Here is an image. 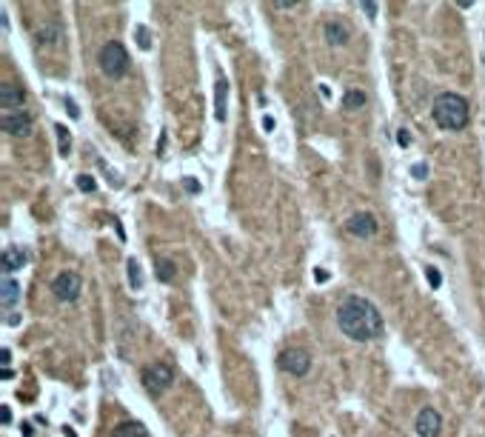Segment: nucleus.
<instances>
[{"label": "nucleus", "mask_w": 485, "mask_h": 437, "mask_svg": "<svg viewBox=\"0 0 485 437\" xmlns=\"http://www.w3.org/2000/svg\"><path fill=\"white\" fill-rule=\"evenodd\" d=\"M337 326H340L343 335L357 340V343L377 340L385 329L380 309L368 297H360V294H348L346 300L337 306Z\"/></svg>", "instance_id": "1"}, {"label": "nucleus", "mask_w": 485, "mask_h": 437, "mask_svg": "<svg viewBox=\"0 0 485 437\" xmlns=\"http://www.w3.org/2000/svg\"><path fill=\"white\" fill-rule=\"evenodd\" d=\"M431 115H434V123L439 129L460 132V129L468 126V100L457 92H442V95L434 97Z\"/></svg>", "instance_id": "2"}, {"label": "nucleus", "mask_w": 485, "mask_h": 437, "mask_svg": "<svg viewBox=\"0 0 485 437\" xmlns=\"http://www.w3.org/2000/svg\"><path fill=\"white\" fill-rule=\"evenodd\" d=\"M97 63H100L106 77L120 80V77L129 74V63H132V60H129V51H126V46H123L120 40H109V43L100 49V54H97Z\"/></svg>", "instance_id": "3"}, {"label": "nucleus", "mask_w": 485, "mask_h": 437, "mask_svg": "<svg viewBox=\"0 0 485 437\" xmlns=\"http://www.w3.org/2000/svg\"><path fill=\"white\" fill-rule=\"evenodd\" d=\"M143 386H146V391H149L151 397H157V394H163L171 383H174V369L168 366V363H151V366H146L143 369Z\"/></svg>", "instance_id": "4"}, {"label": "nucleus", "mask_w": 485, "mask_h": 437, "mask_svg": "<svg viewBox=\"0 0 485 437\" xmlns=\"http://www.w3.org/2000/svg\"><path fill=\"white\" fill-rule=\"evenodd\" d=\"M277 366H280L285 374H291V377H305L308 369H311V354L305 352V349H300V346H291V349L280 352Z\"/></svg>", "instance_id": "5"}, {"label": "nucleus", "mask_w": 485, "mask_h": 437, "mask_svg": "<svg viewBox=\"0 0 485 437\" xmlns=\"http://www.w3.org/2000/svg\"><path fill=\"white\" fill-rule=\"evenodd\" d=\"M80 291H83V280H80V274H74V271H60V274L51 280V294H54L60 303H74L80 297Z\"/></svg>", "instance_id": "6"}, {"label": "nucleus", "mask_w": 485, "mask_h": 437, "mask_svg": "<svg viewBox=\"0 0 485 437\" xmlns=\"http://www.w3.org/2000/svg\"><path fill=\"white\" fill-rule=\"evenodd\" d=\"M0 126H3V132H6V135L26 137V135H32L34 120H32V115H29V112H15V115H3Z\"/></svg>", "instance_id": "7"}, {"label": "nucleus", "mask_w": 485, "mask_h": 437, "mask_svg": "<svg viewBox=\"0 0 485 437\" xmlns=\"http://www.w3.org/2000/svg\"><path fill=\"white\" fill-rule=\"evenodd\" d=\"M414 429H417L419 437H437L439 435V429H442V417H439V412L431 409V406L419 409L417 420H414Z\"/></svg>", "instance_id": "8"}, {"label": "nucleus", "mask_w": 485, "mask_h": 437, "mask_svg": "<svg viewBox=\"0 0 485 437\" xmlns=\"http://www.w3.org/2000/svg\"><path fill=\"white\" fill-rule=\"evenodd\" d=\"M346 229H348V235L363 237V240H366V237H374L377 235V218H374L371 212H357V215L348 218Z\"/></svg>", "instance_id": "9"}, {"label": "nucleus", "mask_w": 485, "mask_h": 437, "mask_svg": "<svg viewBox=\"0 0 485 437\" xmlns=\"http://www.w3.org/2000/svg\"><path fill=\"white\" fill-rule=\"evenodd\" d=\"M23 89L17 83H0V106H3V115H15V112H23Z\"/></svg>", "instance_id": "10"}, {"label": "nucleus", "mask_w": 485, "mask_h": 437, "mask_svg": "<svg viewBox=\"0 0 485 437\" xmlns=\"http://www.w3.org/2000/svg\"><path fill=\"white\" fill-rule=\"evenodd\" d=\"M323 32H325V40H328L331 46H346V43L351 40V34H348V29H346V23L337 20V17L323 26Z\"/></svg>", "instance_id": "11"}, {"label": "nucleus", "mask_w": 485, "mask_h": 437, "mask_svg": "<svg viewBox=\"0 0 485 437\" xmlns=\"http://www.w3.org/2000/svg\"><path fill=\"white\" fill-rule=\"evenodd\" d=\"M23 266H26V252H23V246H6V249H3V271L12 274V271L23 269Z\"/></svg>", "instance_id": "12"}, {"label": "nucleus", "mask_w": 485, "mask_h": 437, "mask_svg": "<svg viewBox=\"0 0 485 437\" xmlns=\"http://www.w3.org/2000/svg\"><path fill=\"white\" fill-rule=\"evenodd\" d=\"M112 437H149V432H146V426H143V423L126 420V423H120V426H115Z\"/></svg>", "instance_id": "13"}, {"label": "nucleus", "mask_w": 485, "mask_h": 437, "mask_svg": "<svg viewBox=\"0 0 485 437\" xmlns=\"http://www.w3.org/2000/svg\"><path fill=\"white\" fill-rule=\"evenodd\" d=\"M154 274H157V280L171 283V280L177 277V266H174V260H168V257H157V260H154Z\"/></svg>", "instance_id": "14"}, {"label": "nucleus", "mask_w": 485, "mask_h": 437, "mask_svg": "<svg viewBox=\"0 0 485 437\" xmlns=\"http://www.w3.org/2000/svg\"><path fill=\"white\" fill-rule=\"evenodd\" d=\"M0 300H3V309H12V306L20 300V286H17V280L3 277V294H0Z\"/></svg>", "instance_id": "15"}, {"label": "nucleus", "mask_w": 485, "mask_h": 437, "mask_svg": "<svg viewBox=\"0 0 485 437\" xmlns=\"http://www.w3.org/2000/svg\"><path fill=\"white\" fill-rule=\"evenodd\" d=\"M366 100H368V97H366V92H363V89H348V92H346V97H343V106H346L348 112H357V109H363V106H366Z\"/></svg>", "instance_id": "16"}, {"label": "nucleus", "mask_w": 485, "mask_h": 437, "mask_svg": "<svg viewBox=\"0 0 485 437\" xmlns=\"http://www.w3.org/2000/svg\"><path fill=\"white\" fill-rule=\"evenodd\" d=\"M226 95H229V83L217 80V97H214V118L223 123L226 120Z\"/></svg>", "instance_id": "17"}, {"label": "nucleus", "mask_w": 485, "mask_h": 437, "mask_svg": "<svg viewBox=\"0 0 485 437\" xmlns=\"http://www.w3.org/2000/svg\"><path fill=\"white\" fill-rule=\"evenodd\" d=\"M126 274H129V286L137 291V289H143V271H140V263L129 257V263H126Z\"/></svg>", "instance_id": "18"}, {"label": "nucleus", "mask_w": 485, "mask_h": 437, "mask_svg": "<svg viewBox=\"0 0 485 437\" xmlns=\"http://www.w3.org/2000/svg\"><path fill=\"white\" fill-rule=\"evenodd\" d=\"M54 135H57V149H60V154H69L71 151V132H69L66 126H54Z\"/></svg>", "instance_id": "19"}, {"label": "nucleus", "mask_w": 485, "mask_h": 437, "mask_svg": "<svg viewBox=\"0 0 485 437\" xmlns=\"http://www.w3.org/2000/svg\"><path fill=\"white\" fill-rule=\"evenodd\" d=\"M77 189L86 192V194H92V192H97V180H94L92 174H80V177H77Z\"/></svg>", "instance_id": "20"}, {"label": "nucleus", "mask_w": 485, "mask_h": 437, "mask_svg": "<svg viewBox=\"0 0 485 437\" xmlns=\"http://www.w3.org/2000/svg\"><path fill=\"white\" fill-rule=\"evenodd\" d=\"M57 37H60V29H57V26H46V29L37 32V40H40V43H54Z\"/></svg>", "instance_id": "21"}, {"label": "nucleus", "mask_w": 485, "mask_h": 437, "mask_svg": "<svg viewBox=\"0 0 485 437\" xmlns=\"http://www.w3.org/2000/svg\"><path fill=\"white\" fill-rule=\"evenodd\" d=\"M134 34H137V46H140V49H151V32L146 26H137Z\"/></svg>", "instance_id": "22"}, {"label": "nucleus", "mask_w": 485, "mask_h": 437, "mask_svg": "<svg viewBox=\"0 0 485 437\" xmlns=\"http://www.w3.org/2000/svg\"><path fill=\"white\" fill-rule=\"evenodd\" d=\"M425 277H428V286H431V289H439V286H442V274H439L434 266H425Z\"/></svg>", "instance_id": "23"}, {"label": "nucleus", "mask_w": 485, "mask_h": 437, "mask_svg": "<svg viewBox=\"0 0 485 437\" xmlns=\"http://www.w3.org/2000/svg\"><path fill=\"white\" fill-rule=\"evenodd\" d=\"M411 177L425 180V177H428V166H425V163H414V166H411Z\"/></svg>", "instance_id": "24"}, {"label": "nucleus", "mask_w": 485, "mask_h": 437, "mask_svg": "<svg viewBox=\"0 0 485 437\" xmlns=\"http://www.w3.org/2000/svg\"><path fill=\"white\" fill-rule=\"evenodd\" d=\"M397 146H402V149L411 146V135H408V129H397Z\"/></svg>", "instance_id": "25"}, {"label": "nucleus", "mask_w": 485, "mask_h": 437, "mask_svg": "<svg viewBox=\"0 0 485 437\" xmlns=\"http://www.w3.org/2000/svg\"><path fill=\"white\" fill-rule=\"evenodd\" d=\"M183 189L185 192H191V194H197V192H200V183H197L194 177H183Z\"/></svg>", "instance_id": "26"}, {"label": "nucleus", "mask_w": 485, "mask_h": 437, "mask_svg": "<svg viewBox=\"0 0 485 437\" xmlns=\"http://www.w3.org/2000/svg\"><path fill=\"white\" fill-rule=\"evenodd\" d=\"M360 9H363V12H366V15L371 17V20H374V17H377V9H380V6H377V3H368V0H366V3H360Z\"/></svg>", "instance_id": "27"}, {"label": "nucleus", "mask_w": 485, "mask_h": 437, "mask_svg": "<svg viewBox=\"0 0 485 437\" xmlns=\"http://www.w3.org/2000/svg\"><path fill=\"white\" fill-rule=\"evenodd\" d=\"M0 423H3V426L12 423V412H9V406H0Z\"/></svg>", "instance_id": "28"}, {"label": "nucleus", "mask_w": 485, "mask_h": 437, "mask_svg": "<svg viewBox=\"0 0 485 437\" xmlns=\"http://www.w3.org/2000/svg\"><path fill=\"white\" fill-rule=\"evenodd\" d=\"M66 112H69V118H80V112H77V106H74L71 97H66Z\"/></svg>", "instance_id": "29"}, {"label": "nucleus", "mask_w": 485, "mask_h": 437, "mask_svg": "<svg viewBox=\"0 0 485 437\" xmlns=\"http://www.w3.org/2000/svg\"><path fill=\"white\" fill-rule=\"evenodd\" d=\"M271 6H274V9H294L297 3H294V0H274Z\"/></svg>", "instance_id": "30"}, {"label": "nucleus", "mask_w": 485, "mask_h": 437, "mask_svg": "<svg viewBox=\"0 0 485 437\" xmlns=\"http://www.w3.org/2000/svg\"><path fill=\"white\" fill-rule=\"evenodd\" d=\"M0 363H3V369H9V363H12V352H9V349L0 352Z\"/></svg>", "instance_id": "31"}, {"label": "nucleus", "mask_w": 485, "mask_h": 437, "mask_svg": "<svg viewBox=\"0 0 485 437\" xmlns=\"http://www.w3.org/2000/svg\"><path fill=\"white\" fill-rule=\"evenodd\" d=\"M274 126H277V123H274V118H271V115H266V118H263V132H271Z\"/></svg>", "instance_id": "32"}, {"label": "nucleus", "mask_w": 485, "mask_h": 437, "mask_svg": "<svg viewBox=\"0 0 485 437\" xmlns=\"http://www.w3.org/2000/svg\"><path fill=\"white\" fill-rule=\"evenodd\" d=\"M314 277H317V283H325V280H328V271H325V269H317V271H314Z\"/></svg>", "instance_id": "33"}, {"label": "nucleus", "mask_w": 485, "mask_h": 437, "mask_svg": "<svg viewBox=\"0 0 485 437\" xmlns=\"http://www.w3.org/2000/svg\"><path fill=\"white\" fill-rule=\"evenodd\" d=\"M6 323H9V326H17V323H20V315H9V317H6Z\"/></svg>", "instance_id": "34"}, {"label": "nucleus", "mask_w": 485, "mask_h": 437, "mask_svg": "<svg viewBox=\"0 0 485 437\" xmlns=\"http://www.w3.org/2000/svg\"><path fill=\"white\" fill-rule=\"evenodd\" d=\"M0 377H3V380H12V377H15V371H12V369H3V371H0Z\"/></svg>", "instance_id": "35"}]
</instances>
